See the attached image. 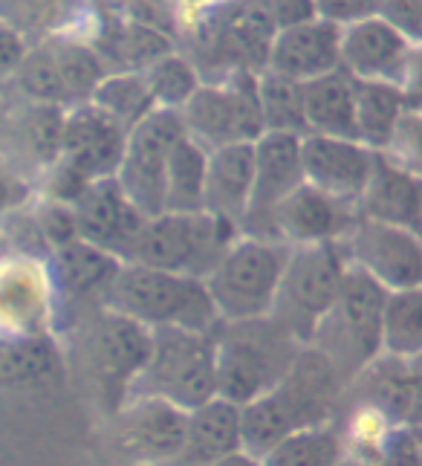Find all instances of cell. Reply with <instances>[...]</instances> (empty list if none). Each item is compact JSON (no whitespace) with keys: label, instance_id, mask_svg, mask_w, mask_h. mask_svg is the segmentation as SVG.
I'll return each instance as SVG.
<instances>
[{"label":"cell","instance_id":"cell-1","mask_svg":"<svg viewBox=\"0 0 422 466\" xmlns=\"http://www.w3.org/2000/svg\"><path fill=\"white\" fill-rule=\"evenodd\" d=\"M345 377L313 345H301L286 374L240 406V449L255 458L304 429L327 426Z\"/></svg>","mask_w":422,"mask_h":466},{"label":"cell","instance_id":"cell-2","mask_svg":"<svg viewBox=\"0 0 422 466\" xmlns=\"http://www.w3.org/2000/svg\"><path fill=\"white\" fill-rule=\"evenodd\" d=\"M301 350V342L272 316L220 321L215 328L217 397L235 406L261 397L278 382Z\"/></svg>","mask_w":422,"mask_h":466},{"label":"cell","instance_id":"cell-3","mask_svg":"<svg viewBox=\"0 0 422 466\" xmlns=\"http://www.w3.org/2000/svg\"><path fill=\"white\" fill-rule=\"evenodd\" d=\"M105 308L139 321L148 330L186 328L208 333L220 325L203 279L145 264L119 267Z\"/></svg>","mask_w":422,"mask_h":466},{"label":"cell","instance_id":"cell-4","mask_svg":"<svg viewBox=\"0 0 422 466\" xmlns=\"http://www.w3.org/2000/svg\"><path fill=\"white\" fill-rule=\"evenodd\" d=\"M385 296L387 290L379 281L347 264L336 301L318 321L313 339L306 342L324 353L345 380H353L367 362L382 357L379 321Z\"/></svg>","mask_w":422,"mask_h":466},{"label":"cell","instance_id":"cell-5","mask_svg":"<svg viewBox=\"0 0 422 466\" xmlns=\"http://www.w3.org/2000/svg\"><path fill=\"white\" fill-rule=\"evenodd\" d=\"M237 227L208 212H159L145 218L125 264H145L156 269L206 279L220 255L237 238Z\"/></svg>","mask_w":422,"mask_h":466},{"label":"cell","instance_id":"cell-6","mask_svg":"<svg viewBox=\"0 0 422 466\" xmlns=\"http://www.w3.org/2000/svg\"><path fill=\"white\" fill-rule=\"evenodd\" d=\"M286 244L237 235L203 279L220 321L269 316L286 261Z\"/></svg>","mask_w":422,"mask_h":466},{"label":"cell","instance_id":"cell-7","mask_svg":"<svg viewBox=\"0 0 422 466\" xmlns=\"http://www.w3.org/2000/svg\"><path fill=\"white\" fill-rule=\"evenodd\" d=\"M134 394L168 400L183 411L197 409L215 397V330H151V353L134 385Z\"/></svg>","mask_w":422,"mask_h":466},{"label":"cell","instance_id":"cell-8","mask_svg":"<svg viewBox=\"0 0 422 466\" xmlns=\"http://www.w3.org/2000/svg\"><path fill=\"white\" fill-rule=\"evenodd\" d=\"M151 353V330L110 308H95L81 330L85 371L107 414H116L134 394V385Z\"/></svg>","mask_w":422,"mask_h":466},{"label":"cell","instance_id":"cell-9","mask_svg":"<svg viewBox=\"0 0 422 466\" xmlns=\"http://www.w3.org/2000/svg\"><path fill=\"white\" fill-rule=\"evenodd\" d=\"M345 269L347 258L338 240L289 247L269 316L301 345H306L313 339L318 321L336 301Z\"/></svg>","mask_w":422,"mask_h":466},{"label":"cell","instance_id":"cell-10","mask_svg":"<svg viewBox=\"0 0 422 466\" xmlns=\"http://www.w3.org/2000/svg\"><path fill=\"white\" fill-rule=\"evenodd\" d=\"M125 134L90 102L64 110L58 157L50 166V200L70 203L87 183L116 174Z\"/></svg>","mask_w":422,"mask_h":466},{"label":"cell","instance_id":"cell-11","mask_svg":"<svg viewBox=\"0 0 422 466\" xmlns=\"http://www.w3.org/2000/svg\"><path fill=\"white\" fill-rule=\"evenodd\" d=\"M255 78L257 73L232 70L217 82H203L176 110L186 134L208 151L232 142H255L264 134Z\"/></svg>","mask_w":422,"mask_h":466},{"label":"cell","instance_id":"cell-12","mask_svg":"<svg viewBox=\"0 0 422 466\" xmlns=\"http://www.w3.org/2000/svg\"><path fill=\"white\" fill-rule=\"evenodd\" d=\"M186 134L176 110L151 107L131 131L125 134V148L113 180L122 195L131 200L145 218L162 212V183H166V163L174 142Z\"/></svg>","mask_w":422,"mask_h":466},{"label":"cell","instance_id":"cell-13","mask_svg":"<svg viewBox=\"0 0 422 466\" xmlns=\"http://www.w3.org/2000/svg\"><path fill=\"white\" fill-rule=\"evenodd\" d=\"M338 67L356 82L397 85L417 102L419 44L408 41L399 29L385 24L379 15L342 26L338 35Z\"/></svg>","mask_w":422,"mask_h":466},{"label":"cell","instance_id":"cell-14","mask_svg":"<svg viewBox=\"0 0 422 466\" xmlns=\"http://www.w3.org/2000/svg\"><path fill=\"white\" fill-rule=\"evenodd\" d=\"M298 142L301 137L278 131H264L252 142V188L237 223L240 235L278 240L272 227L275 208L281 206L292 188L304 183Z\"/></svg>","mask_w":422,"mask_h":466},{"label":"cell","instance_id":"cell-15","mask_svg":"<svg viewBox=\"0 0 422 466\" xmlns=\"http://www.w3.org/2000/svg\"><path fill=\"white\" fill-rule=\"evenodd\" d=\"M350 267L379 281L387 293L414 290L422 284V244L419 232L391 223L356 218L347 235L338 240Z\"/></svg>","mask_w":422,"mask_h":466},{"label":"cell","instance_id":"cell-16","mask_svg":"<svg viewBox=\"0 0 422 466\" xmlns=\"http://www.w3.org/2000/svg\"><path fill=\"white\" fill-rule=\"evenodd\" d=\"M67 206L73 215L75 238L110 252L122 264L131 258L145 215L122 195L113 177H99V180L87 183Z\"/></svg>","mask_w":422,"mask_h":466},{"label":"cell","instance_id":"cell-17","mask_svg":"<svg viewBox=\"0 0 422 466\" xmlns=\"http://www.w3.org/2000/svg\"><path fill=\"white\" fill-rule=\"evenodd\" d=\"M359 218L356 200H345L321 191L310 183H301L289 191L275 208V238L286 247L301 244H333L342 240Z\"/></svg>","mask_w":422,"mask_h":466},{"label":"cell","instance_id":"cell-18","mask_svg":"<svg viewBox=\"0 0 422 466\" xmlns=\"http://www.w3.org/2000/svg\"><path fill=\"white\" fill-rule=\"evenodd\" d=\"M119 443L131 458L142 463H162L180 458L186 443L188 411L176 409L168 400L151 394H134L116 411Z\"/></svg>","mask_w":422,"mask_h":466},{"label":"cell","instance_id":"cell-19","mask_svg":"<svg viewBox=\"0 0 422 466\" xmlns=\"http://www.w3.org/2000/svg\"><path fill=\"white\" fill-rule=\"evenodd\" d=\"M301 174L327 195L359 200L373 166V148L362 146L353 137H324V134H301Z\"/></svg>","mask_w":422,"mask_h":466},{"label":"cell","instance_id":"cell-20","mask_svg":"<svg viewBox=\"0 0 422 466\" xmlns=\"http://www.w3.org/2000/svg\"><path fill=\"white\" fill-rule=\"evenodd\" d=\"M338 35L342 26L313 18L286 29H275L264 70L286 76L292 82H310L338 67Z\"/></svg>","mask_w":422,"mask_h":466},{"label":"cell","instance_id":"cell-21","mask_svg":"<svg viewBox=\"0 0 422 466\" xmlns=\"http://www.w3.org/2000/svg\"><path fill=\"white\" fill-rule=\"evenodd\" d=\"M356 208H359V218L419 232V223H422L419 174L399 166L397 159L385 157L382 151H377L373 154L367 183L362 188L359 200H356Z\"/></svg>","mask_w":422,"mask_h":466},{"label":"cell","instance_id":"cell-22","mask_svg":"<svg viewBox=\"0 0 422 466\" xmlns=\"http://www.w3.org/2000/svg\"><path fill=\"white\" fill-rule=\"evenodd\" d=\"M252 188V142L211 148L203 177V212L240 223Z\"/></svg>","mask_w":422,"mask_h":466},{"label":"cell","instance_id":"cell-23","mask_svg":"<svg viewBox=\"0 0 422 466\" xmlns=\"http://www.w3.org/2000/svg\"><path fill=\"white\" fill-rule=\"evenodd\" d=\"M122 261L110 252L90 247L87 240L73 238L67 244L55 247V272L58 281L75 304L85 308H105L110 284L116 279Z\"/></svg>","mask_w":422,"mask_h":466},{"label":"cell","instance_id":"cell-24","mask_svg":"<svg viewBox=\"0 0 422 466\" xmlns=\"http://www.w3.org/2000/svg\"><path fill=\"white\" fill-rule=\"evenodd\" d=\"M301 102H304V134H324V137H353V105H356V78L342 67L310 82H301Z\"/></svg>","mask_w":422,"mask_h":466},{"label":"cell","instance_id":"cell-25","mask_svg":"<svg viewBox=\"0 0 422 466\" xmlns=\"http://www.w3.org/2000/svg\"><path fill=\"white\" fill-rule=\"evenodd\" d=\"M240 449V406L223 397H211L188 411L186 443L180 458L194 463H211Z\"/></svg>","mask_w":422,"mask_h":466},{"label":"cell","instance_id":"cell-26","mask_svg":"<svg viewBox=\"0 0 422 466\" xmlns=\"http://www.w3.org/2000/svg\"><path fill=\"white\" fill-rule=\"evenodd\" d=\"M414 107L417 105L397 85L356 82V105H353L356 139L373 151H385V146L391 142L397 131V125Z\"/></svg>","mask_w":422,"mask_h":466},{"label":"cell","instance_id":"cell-27","mask_svg":"<svg viewBox=\"0 0 422 466\" xmlns=\"http://www.w3.org/2000/svg\"><path fill=\"white\" fill-rule=\"evenodd\" d=\"M208 148L183 134L174 142L162 183V212H200Z\"/></svg>","mask_w":422,"mask_h":466},{"label":"cell","instance_id":"cell-28","mask_svg":"<svg viewBox=\"0 0 422 466\" xmlns=\"http://www.w3.org/2000/svg\"><path fill=\"white\" fill-rule=\"evenodd\" d=\"M85 15V0H0V21H6L26 41L55 32H73Z\"/></svg>","mask_w":422,"mask_h":466},{"label":"cell","instance_id":"cell-29","mask_svg":"<svg viewBox=\"0 0 422 466\" xmlns=\"http://www.w3.org/2000/svg\"><path fill=\"white\" fill-rule=\"evenodd\" d=\"M382 353L399 360H417L422 348V293L414 290H391L382 304L379 321Z\"/></svg>","mask_w":422,"mask_h":466},{"label":"cell","instance_id":"cell-30","mask_svg":"<svg viewBox=\"0 0 422 466\" xmlns=\"http://www.w3.org/2000/svg\"><path fill=\"white\" fill-rule=\"evenodd\" d=\"M411 362L414 360H399V357L379 360L377 357L356 374V377L367 380V397H370L373 409H379L391 417H405L414 409L417 377L411 371Z\"/></svg>","mask_w":422,"mask_h":466},{"label":"cell","instance_id":"cell-31","mask_svg":"<svg viewBox=\"0 0 422 466\" xmlns=\"http://www.w3.org/2000/svg\"><path fill=\"white\" fill-rule=\"evenodd\" d=\"M139 73L145 78V87L151 93L154 107H168V110H180L191 99V93L203 85L197 64L191 61V56L176 50L162 53Z\"/></svg>","mask_w":422,"mask_h":466},{"label":"cell","instance_id":"cell-32","mask_svg":"<svg viewBox=\"0 0 422 466\" xmlns=\"http://www.w3.org/2000/svg\"><path fill=\"white\" fill-rule=\"evenodd\" d=\"M90 105H95L105 116H110L119 127L131 131V127L154 107L151 93L145 87V78L136 70L107 73L99 85H95Z\"/></svg>","mask_w":422,"mask_h":466},{"label":"cell","instance_id":"cell-33","mask_svg":"<svg viewBox=\"0 0 422 466\" xmlns=\"http://www.w3.org/2000/svg\"><path fill=\"white\" fill-rule=\"evenodd\" d=\"M255 87H257V107H261L264 131L296 134V137L306 131L301 82H292L286 76L261 70L255 78Z\"/></svg>","mask_w":422,"mask_h":466},{"label":"cell","instance_id":"cell-34","mask_svg":"<svg viewBox=\"0 0 422 466\" xmlns=\"http://www.w3.org/2000/svg\"><path fill=\"white\" fill-rule=\"evenodd\" d=\"M338 438L327 426H316L284 438L257 461L261 466H338Z\"/></svg>","mask_w":422,"mask_h":466},{"label":"cell","instance_id":"cell-35","mask_svg":"<svg viewBox=\"0 0 422 466\" xmlns=\"http://www.w3.org/2000/svg\"><path fill=\"white\" fill-rule=\"evenodd\" d=\"M58 371V353L44 339L0 345V382H41Z\"/></svg>","mask_w":422,"mask_h":466},{"label":"cell","instance_id":"cell-36","mask_svg":"<svg viewBox=\"0 0 422 466\" xmlns=\"http://www.w3.org/2000/svg\"><path fill=\"white\" fill-rule=\"evenodd\" d=\"M379 18L399 29L405 38L419 44L422 38V0H382Z\"/></svg>","mask_w":422,"mask_h":466},{"label":"cell","instance_id":"cell-37","mask_svg":"<svg viewBox=\"0 0 422 466\" xmlns=\"http://www.w3.org/2000/svg\"><path fill=\"white\" fill-rule=\"evenodd\" d=\"M316 15L336 26H347L356 21L373 18L379 12L382 0H313Z\"/></svg>","mask_w":422,"mask_h":466},{"label":"cell","instance_id":"cell-38","mask_svg":"<svg viewBox=\"0 0 422 466\" xmlns=\"http://www.w3.org/2000/svg\"><path fill=\"white\" fill-rule=\"evenodd\" d=\"M275 29H286L318 18L313 0H261Z\"/></svg>","mask_w":422,"mask_h":466},{"label":"cell","instance_id":"cell-39","mask_svg":"<svg viewBox=\"0 0 422 466\" xmlns=\"http://www.w3.org/2000/svg\"><path fill=\"white\" fill-rule=\"evenodd\" d=\"M26 46L29 41L21 32H15L6 21H0V82H9L12 73L18 70Z\"/></svg>","mask_w":422,"mask_h":466},{"label":"cell","instance_id":"cell-40","mask_svg":"<svg viewBox=\"0 0 422 466\" xmlns=\"http://www.w3.org/2000/svg\"><path fill=\"white\" fill-rule=\"evenodd\" d=\"M377 466H419L417 441L411 435H397L391 446L385 449Z\"/></svg>","mask_w":422,"mask_h":466},{"label":"cell","instance_id":"cell-41","mask_svg":"<svg viewBox=\"0 0 422 466\" xmlns=\"http://www.w3.org/2000/svg\"><path fill=\"white\" fill-rule=\"evenodd\" d=\"M168 4V9L174 12V18L180 21V18H191V21H197V18H203V15L215 6V4H220V0H166Z\"/></svg>","mask_w":422,"mask_h":466},{"label":"cell","instance_id":"cell-42","mask_svg":"<svg viewBox=\"0 0 422 466\" xmlns=\"http://www.w3.org/2000/svg\"><path fill=\"white\" fill-rule=\"evenodd\" d=\"M208 466H261V461H257L255 455H249V452H243V449H237V452H229V455H223L217 461H211Z\"/></svg>","mask_w":422,"mask_h":466}]
</instances>
